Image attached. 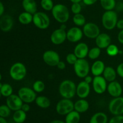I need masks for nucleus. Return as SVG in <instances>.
<instances>
[{"label": "nucleus", "instance_id": "13", "mask_svg": "<svg viewBox=\"0 0 123 123\" xmlns=\"http://www.w3.org/2000/svg\"><path fill=\"white\" fill-rule=\"evenodd\" d=\"M50 39L53 44L56 45L62 44L67 39V31L61 28L56 29L52 33Z\"/></svg>", "mask_w": 123, "mask_h": 123}, {"label": "nucleus", "instance_id": "35", "mask_svg": "<svg viewBox=\"0 0 123 123\" xmlns=\"http://www.w3.org/2000/svg\"><path fill=\"white\" fill-rule=\"evenodd\" d=\"M40 6L44 10L52 11L55 5L52 0H41Z\"/></svg>", "mask_w": 123, "mask_h": 123}, {"label": "nucleus", "instance_id": "14", "mask_svg": "<svg viewBox=\"0 0 123 123\" xmlns=\"http://www.w3.org/2000/svg\"><path fill=\"white\" fill-rule=\"evenodd\" d=\"M83 35L82 30L79 27H73L67 31V39L72 43H76L82 39Z\"/></svg>", "mask_w": 123, "mask_h": 123}, {"label": "nucleus", "instance_id": "8", "mask_svg": "<svg viewBox=\"0 0 123 123\" xmlns=\"http://www.w3.org/2000/svg\"><path fill=\"white\" fill-rule=\"evenodd\" d=\"M18 95L25 103H31L36 100L37 98L36 92L33 89L28 87H22L18 90Z\"/></svg>", "mask_w": 123, "mask_h": 123}, {"label": "nucleus", "instance_id": "18", "mask_svg": "<svg viewBox=\"0 0 123 123\" xmlns=\"http://www.w3.org/2000/svg\"><path fill=\"white\" fill-rule=\"evenodd\" d=\"M95 40L96 46L100 49L107 48L108 46L111 44V37L105 33H100Z\"/></svg>", "mask_w": 123, "mask_h": 123}, {"label": "nucleus", "instance_id": "31", "mask_svg": "<svg viewBox=\"0 0 123 123\" xmlns=\"http://www.w3.org/2000/svg\"><path fill=\"white\" fill-rule=\"evenodd\" d=\"M100 5L105 11L114 10L117 5L115 0H100Z\"/></svg>", "mask_w": 123, "mask_h": 123}, {"label": "nucleus", "instance_id": "45", "mask_svg": "<svg viewBox=\"0 0 123 123\" xmlns=\"http://www.w3.org/2000/svg\"><path fill=\"white\" fill-rule=\"evenodd\" d=\"M56 67L58 68L60 70H63L65 68H66V63H65L64 62L62 61H60V62L58 63L57 66H56Z\"/></svg>", "mask_w": 123, "mask_h": 123}, {"label": "nucleus", "instance_id": "26", "mask_svg": "<svg viewBox=\"0 0 123 123\" xmlns=\"http://www.w3.org/2000/svg\"><path fill=\"white\" fill-rule=\"evenodd\" d=\"M18 20L22 25H28L33 21V14L24 11L19 15Z\"/></svg>", "mask_w": 123, "mask_h": 123}, {"label": "nucleus", "instance_id": "36", "mask_svg": "<svg viewBox=\"0 0 123 123\" xmlns=\"http://www.w3.org/2000/svg\"><path fill=\"white\" fill-rule=\"evenodd\" d=\"M106 51L108 55L111 57H114L117 55L120 52L118 48L117 45L114 44H111L106 48Z\"/></svg>", "mask_w": 123, "mask_h": 123}, {"label": "nucleus", "instance_id": "44", "mask_svg": "<svg viewBox=\"0 0 123 123\" xmlns=\"http://www.w3.org/2000/svg\"><path fill=\"white\" fill-rule=\"evenodd\" d=\"M21 109L23 110L25 112H29L30 110V106L29 105L28 103H25V102H24L22 106Z\"/></svg>", "mask_w": 123, "mask_h": 123}, {"label": "nucleus", "instance_id": "24", "mask_svg": "<svg viewBox=\"0 0 123 123\" xmlns=\"http://www.w3.org/2000/svg\"><path fill=\"white\" fill-rule=\"evenodd\" d=\"M117 71L111 66H106L103 73V77L108 82L115 81L117 78Z\"/></svg>", "mask_w": 123, "mask_h": 123}, {"label": "nucleus", "instance_id": "30", "mask_svg": "<svg viewBox=\"0 0 123 123\" xmlns=\"http://www.w3.org/2000/svg\"><path fill=\"white\" fill-rule=\"evenodd\" d=\"M26 119V112L20 109L14 111L13 115V119L14 122L17 123H23Z\"/></svg>", "mask_w": 123, "mask_h": 123}, {"label": "nucleus", "instance_id": "40", "mask_svg": "<svg viewBox=\"0 0 123 123\" xmlns=\"http://www.w3.org/2000/svg\"><path fill=\"white\" fill-rule=\"evenodd\" d=\"M108 123H123V115L114 116L109 121Z\"/></svg>", "mask_w": 123, "mask_h": 123}, {"label": "nucleus", "instance_id": "25", "mask_svg": "<svg viewBox=\"0 0 123 123\" xmlns=\"http://www.w3.org/2000/svg\"><path fill=\"white\" fill-rule=\"evenodd\" d=\"M108 116L104 112H99L94 113L91 116L90 123H108Z\"/></svg>", "mask_w": 123, "mask_h": 123}, {"label": "nucleus", "instance_id": "9", "mask_svg": "<svg viewBox=\"0 0 123 123\" xmlns=\"http://www.w3.org/2000/svg\"><path fill=\"white\" fill-rule=\"evenodd\" d=\"M108 109L114 116L122 115L123 114V97L114 98L109 103Z\"/></svg>", "mask_w": 123, "mask_h": 123}, {"label": "nucleus", "instance_id": "20", "mask_svg": "<svg viewBox=\"0 0 123 123\" xmlns=\"http://www.w3.org/2000/svg\"><path fill=\"white\" fill-rule=\"evenodd\" d=\"M88 46L84 42H80L76 45L74 49V54L78 59H85L88 56L89 52Z\"/></svg>", "mask_w": 123, "mask_h": 123}, {"label": "nucleus", "instance_id": "49", "mask_svg": "<svg viewBox=\"0 0 123 123\" xmlns=\"http://www.w3.org/2000/svg\"><path fill=\"white\" fill-rule=\"evenodd\" d=\"M5 11V7L3 3L2 2H0V16L4 15V13Z\"/></svg>", "mask_w": 123, "mask_h": 123}, {"label": "nucleus", "instance_id": "32", "mask_svg": "<svg viewBox=\"0 0 123 123\" xmlns=\"http://www.w3.org/2000/svg\"><path fill=\"white\" fill-rule=\"evenodd\" d=\"M73 21L76 27L84 26L86 23L85 17L81 13L74 14L73 17Z\"/></svg>", "mask_w": 123, "mask_h": 123}, {"label": "nucleus", "instance_id": "50", "mask_svg": "<svg viewBox=\"0 0 123 123\" xmlns=\"http://www.w3.org/2000/svg\"><path fill=\"white\" fill-rule=\"evenodd\" d=\"M49 123H66V122H64L61 120H59V119H55V120L52 121Z\"/></svg>", "mask_w": 123, "mask_h": 123}, {"label": "nucleus", "instance_id": "16", "mask_svg": "<svg viewBox=\"0 0 123 123\" xmlns=\"http://www.w3.org/2000/svg\"><path fill=\"white\" fill-rule=\"evenodd\" d=\"M14 25V19L9 14H4L0 18V28L3 32H8Z\"/></svg>", "mask_w": 123, "mask_h": 123}, {"label": "nucleus", "instance_id": "4", "mask_svg": "<svg viewBox=\"0 0 123 123\" xmlns=\"http://www.w3.org/2000/svg\"><path fill=\"white\" fill-rule=\"evenodd\" d=\"M9 74L11 78L14 80H22L26 75V66L21 62L14 63L10 68Z\"/></svg>", "mask_w": 123, "mask_h": 123}, {"label": "nucleus", "instance_id": "11", "mask_svg": "<svg viewBox=\"0 0 123 123\" xmlns=\"http://www.w3.org/2000/svg\"><path fill=\"white\" fill-rule=\"evenodd\" d=\"M43 60L49 66H56L60 62V57L57 52L54 50H47L43 54Z\"/></svg>", "mask_w": 123, "mask_h": 123}, {"label": "nucleus", "instance_id": "23", "mask_svg": "<svg viewBox=\"0 0 123 123\" xmlns=\"http://www.w3.org/2000/svg\"><path fill=\"white\" fill-rule=\"evenodd\" d=\"M90 104L85 99L80 98L74 103V110L79 113H84L88 110Z\"/></svg>", "mask_w": 123, "mask_h": 123}, {"label": "nucleus", "instance_id": "21", "mask_svg": "<svg viewBox=\"0 0 123 123\" xmlns=\"http://www.w3.org/2000/svg\"><path fill=\"white\" fill-rule=\"evenodd\" d=\"M106 66L102 60H96L92 63L91 68V73L94 76H100L103 74Z\"/></svg>", "mask_w": 123, "mask_h": 123}, {"label": "nucleus", "instance_id": "3", "mask_svg": "<svg viewBox=\"0 0 123 123\" xmlns=\"http://www.w3.org/2000/svg\"><path fill=\"white\" fill-rule=\"evenodd\" d=\"M118 20L117 13L114 10L105 11L102 15V25L105 28L108 30H112L115 28Z\"/></svg>", "mask_w": 123, "mask_h": 123}, {"label": "nucleus", "instance_id": "28", "mask_svg": "<svg viewBox=\"0 0 123 123\" xmlns=\"http://www.w3.org/2000/svg\"><path fill=\"white\" fill-rule=\"evenodd\" d=\"M36 105L42 109H47L50 106V101L48 97L45 96H37L35 100Z\"/></svg>", "mask_w": 123, "mask_h": 123}, {"label": "nucleus", "instance_id": "17", "mask_svg": "<svg viewBox=\"0 0 123 123\" xmlns=\"http://www.w3.org/2000/svg\"><path fill=\"white\" fill-rule=\"evenodd\" d=\"M107 90L111 96L116 98L121 96L123 93V88L118 82L115 80L109 82L107 87Z\"/></svg>", "mask_w": 123, "mask_h": 123}, {"label": "nucleus", "instance_id": "22", "mask_svg": "<svg viewBox=\"0 0 123 123\" xmlns=\"http://www.w3.org/2000/svg\"><path fill=\"white\" fill-rule=\"evenodd\" d=\"M22 6L25 12L34 14L37 12V4L35 0H23Z\"/></svg>", "mask_w": 123, "mask_h": 123}, {"label": "nucleus", "instance_id": "46", "mask_svg": "<svg viewBox=\"0 0 123 123\" xmlns=\"http://www.w3.org/2000/svg\"><path fill=\"white\" fill-rule=\"evenodd\" d=\"M116 27L120 30H123V19H120L118 20Z\"/></svg>", "mask_w": 123, "mask_h": 123}, {"label": "nucleus", "instance_id": "37", "mask_svg": "<svg viewBox=\"0 0 123 123\" xmlns=\"http://www.w3.org/2000/svg\"><path fill=\"white\" fill-rule=\"evenodd\" d=\"M12 110L8 107L7 104H2L0 106V117L7 118L10 115Z\"/></svg>", "mask_w": 123, "mask_h": 123}, {"label": "nucleus", "instance_id": "54", "mask_svg": "<svg viewBox=\"0 0 123 123\" xmlns=\"http://www.w3.org/2000/svg\"><path fill=\"white\" fill-rule=\"evenodd\" d=\"M18 1H22L23 0H18Z\"/></svg>", "mask_w": 123, "mask_h": 123}, {"label": "nucleus", "instance_id": "48", "mask_svg": "<svg viewBox=\"0 0 123 123\" xmlns=\"http://www.w3.org/2000/svg\"><path fill=\"white\" fill-rule=\"evenodd\" d=\"M115 8H117L118 11L119 12H121L123 10V2H119L118 3H117L116 7Z\"/></svg>", "mask_w": 123, "mask_h": 123}, {"label": "nucleus", "instance_id": "6", "mask_svg": "<svg viewBox=\"0 0 123 123\" xmlns=\"http://www.w3.org/2000/svg\"><path fill=\"white\" fill-rule=\"evenodd\" d=\"M73 68L76 75L79 78H84L88 75L90 71V64L85 59H78Z\"/></svg>", "mask_w": 123, "mask_h": 123}, {"label": "nucleus", "instance_id": "29", "mask_svg": "<svg viewBox=\"0 0 123 123\" xmlns=\"http://www.w3.org/2000/svg\"><path fill=\"white\" fill-rule=\"evenodd\" d=\"M13 88L8 83H0V94L1 96L7 98L13 94Z\"/></svg>", "mask_w": 123, "mask_h": 123}, {"label": "nucleus", "instance_id": "52", "mask_svg": "<svg viewBox=\"0 0 123 123\" xmlns=\"http://www.w3.org/2000/svg\"><path fill=\"white\" fill-rule=\"evenodd\" d=\"M72 3H80L81 1H82V0H70Z\"/></svg>", "mask_w": 123, "mask_h": 123}, {"label": "nucleus", "instance_id": "7", "mask_svg": "<svg viewBox=\"0 0 123 123\" xmlns=\"http://www.w3.org/2000/svg\"><path fill=\"white\" fill-rule=\"evenodd\" d=\"M56 112L60 115H67L74 110V102L71 99L62 98L57 102L55 107Z\"/></svg>", "mask_w": 123, "mask_h": 123}, {"label": "nucleus", "instance_id": "47", "mask_svg": "<svg viewBox=\"0 0 123 123\" xmlns=\"http://www.w3.org/2000/svg\"><path fill=\"white\" fill-rule=\"evenodd\" d=\"M84 81H85V82H86L87 83H88V84H91V83H92V81H93V78H92V77L90 75H88L87 76H86V77L84 78Z\"/></svg>", "mask_w": 123, "mask_h": 123}, {"label": "nucleus", "instance_id": "27", "mask_svg": "<svg viewBox=\"0 0 123 123\" xmlns=\"http://www.w3.org/2000/svg\"><path fill=\"white\" fill-rule=\"evenodd\" d=\"M80 119V113L76 110H73L66 115V123H79Z\"/></svg>", "mask_w": 123, "mask_h": 123}, {"label": "nucleus", "instance_id": "34", "mask_svg": "<svg viewBox=\"0 0 123 123\" xmlns=\"http://www.w3.org/2000/svg\"><path fill=\"white\" fill-rule=\"evenodd\" d=\"M32 89L36 92L41 93L44 91L45 89V84L42 80H36L32 84Z\"/></svg>", "mask_w": 123, "mask_h": 123}, {"label": "nucleus", "instance_id": "10", "mask_svg": "<svg viewBox=\"0 0 123 123\" xmlns=\"http://www.w3.org/2000/svg\"><path fill=\"white\" fill-rule=\"evenodd\" d=\"M83 33L87 38L96 39V37L100 33V28L94 22H86L83 26Z\"/></svg>", "mask_w": 123, "mask_h": 123}, {"label": "nucleus", "instance_id": "55", "mask_svg": "<svg viewBox=\"0 0 123 123\" xmlns=\"http://www.w3.org/2000/svg\"><path fill=\"white\" fill-rule=\"evenodd\" d=\"M15 123V122H14V123Z\"/></svg>", "mask_w": 123, "mask_h": 123}, {"label": "nucleus", "instance_id": "39", "mask_svg": "<svg viewBox=\"0 0 123 123\" xmlns=\"http://www.w3.org/2000/svg\"><path fill=\"white\" fill-rule=\"evenodd\" d=\"M71 11L74 14L80 13L82 11V6L80 3H72L71 6Z\"/></svg>", "mask_w": 123, "mask_h": 123}, {"label": "nucleus", "instance_id": "51", "mask_svg": "<svg viewBox=\"0 0 123 123\" xmlns=\"http://www.w3.org/2000/svg\"><path fill=\"white\" fill-rule=\"evenodd\" d=\"M0 123H8L6 118H2V117H0Z\"/></svg>", "mask_w": 123, "mask_h": 123}, {"label": "nucleus", "instance_id": "53", "mask_svg": "<svg viewBox=\"0 0 123 123\" xmlns=\"http://www.w3.org/2000/svg\"><path fill=\"white\" fill-rule=\"evenodd\" d=\"M66 27H66V24H61V26H60V28H62V29H63V30H66Z\"/></svg>", "mask_w": 123, "mask_h": 123}, {"label": "nucleus", "instance_id": "43", "mask_svg": "<svg viewBox=\"0 0 123 123\" xmlns=\"http://www.w3.org/2000/svg\"><path fill=\"white\" fill-rule=\"evenodd\" d=\"M117 39L118 42H120V43L123 45V30H120V32L118 34Z\"/></svg>", "mask_w": 123, "mask_h": 123}, {"label": "nucleus", "instance_id": "5", "mask_svg": "<svg viewBox=\"0 0 123 123\" xmlns=\"http://www.w3.org/2000/svg\"><path fill=\"white\" fill-rule=\"evenodd\" d=\"M33 24L35 26L41 30H46L50 25V18L46 13L37 12L33 14Z\"/></svg>", "mask_w": 123, "mask_h": 123}, {"label": "nucleus", "instance_id": "2", "mask_svg": "<svg viewBox=\"0 0 123 123\" xmlns=\"http://www.w3.org/2000/svg\"><path fill=\"white\" fill-rule=\"evenodd\" d=\"M51 12L54 19L61 24H65L69 19L70 12L68 8L62 4H55Z\"/></svg>", "mask_w": 123, "mask_h": 123}, {"label": "nucleus", "instance_id": "12", "mask_svg": "<svg viewBox=\"0 0 123 123\" xmlns=\"http://www.w3.org/2000/svg\"><path fill=\"white\" fill-rule=\"evenodd\" d=\"M92 89L97 94H102L107 90V81L103 76H95L92 83Z\"/></svg>", "mask_w": 123, "mask_h": 123}, {"label": "nucleus", "instance_id": "41", "mask_svg": "<svg viewBox=\"0 0 123 123\" xmlns=\"http://www.w3.org/2000/svg\"><path fill=\"white\" fill-rule=\"evenodd\" d=\"M117 74L121 78H123V62L119 64L117 67Z\"/></svg>", "mask_w": 123, "mask_h": 123}, {"label": "nucleus", "instance_id": "38", "mask_svg": "<svg viewBox=\"0 0 123 123\" xmlns=\"http://www.w3.org/2000/svg\"><path fill=\"white\" fill-rule=\"evenodd\" d=\"M66 62L68 63L69 65H74L76 63V62H77V60H78V57H76V55L73 53H69L66 56Z\"/></svg>", "mask_w": 123, "mask_h": 123}, {"label": "nucleus", "instance_id": "1", "mask_svg": "<svg viewBox=\"0 0 123 123\" xmlns=\"http://www.w3.org/2000/svg\"><path fill=\"white\" fill-rule=\"evenodd\" d=\"M76 88L77 86L73 81L64 80L59 86V94L63 98L72 99L76 95Z\"/></svg>", "mask_w": 123, "mask_h": 123}, {"label": "nucleus", "instance_id": "42", "mask_svg": "<svg viewBox=\"0 0 123 123\" xmlns=\"http://www.w3.org/2000/svg\"><path fill=\"white\" fill-rule=\"evenodd\" d=\"M98 0H82L83 3L86 6H92L97 2Z\"/></svg>", "mask_w": 123, "mask_h": 123}, {"label": "nucleus", "instance_id": "33", "mask_svg": "<svg viewBox=\"0 0 123 123\" xmlns=\"http://www.w3.org/2000/svg\"><path fill=\"white\" fill-rule=\"evenodd\" d=\"M101 54V49L98 47H93L89 50L88 57L91 60H96Z\"/></svg>", "mask_w": 123, "mask_h": 123}, {"label": "nucleus", "instance_id": "19", "mask_svg": "<svg viewBox=\"0 0 123 123\" xmlns=\"http://www.w3.org/2000/svg\"><path fill=\"white\" fill-rule=\"evenodd\" d=\"M90 84L85 81H82L77 85L76 95L80 98L85 99L90 94Z\"/></svg>", "mask_w": 123, "mask_h": 123}, {"label": "nucleus", "instance_id": "15", "mask_svg": "<svg viewBox=\"0 0 123 123\" xmlns=\"http://www.w3.org/2000/svg\"><path fill=\"white\" fill-rule=\"evenodd\" d=\"M6 104L13 111H16L21 109L24 102L18 95L12 94L6 98Z\"/></svg>", "mask_w": 123, "mask_h": 123}]
</instances>
